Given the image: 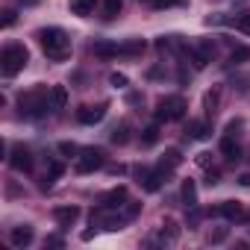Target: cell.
Instances as JSON below:
<instances>
[{
	"instance_id": "d590c367",
	"label": "cell",
	"mask_w": 250,
	"mask_h": 250,
	"mask_svg": "<svg viewBox=\"0 0 250 250\" xmlns=\"http://www.w3.org/2000/svg\"><path fill=\"white\" fill-rule=\"evenodd\" d=\"M206 183L215 186V183H218V171H209V174H206Z\"/></svg>"
},
{
	"instance_id": "f1b7e54d",
	"label": "cell",
	"mask_w": 250,
	"mask_h": 250,
	"mask_svg": "<svg viewBox=\"0 0 250 250\" xmlns=\"http://www.w3.org/2000/svg\"><path fill=\"white\" fill-rule=\"evenodd\" d=\"M109 83H112L115 88H127V83H130V80L124 77V74H118V71H115V74H109Z\"/></svg>"
},
{
	"instance_id": "ffe728a7",
	"label": "cell",
	"mask_w": 250,
	"mask_h": 250,
	"mask_svg": "<svg viewBox=\"0 0 250 250\" xmlns=\"http://www.w3.org/2000/svg\"><path fill=\"white\" fill-rule=\"evenodd\" d=\"M109 139H112V145H127V142H130V124H127V121H121L118 127L112 130Z\"/></svg>"
},
{
	"instance_id": "7c38bea8",
	"label": "cell",
	"mask_w": 250,
	"mask_h": 250,
	"mask_svg": "<svg viewBox=\"0 0 250 250\" xmlns=\"http://www.w3.org/2000/svg\"><path fill=\"white\" fill-rule=\"evenodd\" d=\"M53 218H56V224H59L62 229H68V227L77 224L80 209H77V206H59V209H53Z\"/></svg>"
},
{
	"instance_id": "83f0119b",
	"label": "cell",
	"mask_w": 250,
	"mask_h": 250,
	"mask_svg": "<svg viewBox=\"0 0 250 250\" xmlns=\"http://www.w3.org/2000/svg\"><path fill=\"white\" fill-rule=\"evenodd\" d=\"M59 153H62V156H77L80 147H77L74 142H59Z\"/></svg>"
},
{
	"instance_id": "2e32d148",
	"label": "cell",
	"mask_w": 250,
	"mask_h": 250,
	"mask_svg": "<svg viewBox=\"0 0 250 250\" xmlns=\"http://www.w3.org/2000/svg\"><path fill=\"white\" fill-rule=\"evenodd\" d=\"M65 103H68V91H65V85H53V88H50V112L65 109Z\"/></svg>"
},
{
	"instance_id": "7402d4cb",
	"label": "cell",
	"mask_w": 250,
	"mask_h": 250,
	"mask_svg": "<svg viewBox=\"0 0 250 250\" xmlns=\"http://www.w3.org/2000/svg\"><path fill=\"white\" fill-rule=\"evenodd\" d=\"M218 100H221V91H218V88H212V91H206V94H203V106H206V112H209V115H215V112H218Z\"/></svg>"
},
{
	"instance_id": "52a82bcc",
	"label": "cell",
	"mask_w": 250,
	"mask_h": 250,
	"mask_svg": "<svg viewBox=\"0 0 250 250\" xmlns=\"http://www.w3.org/2000/svg\"><path fill=\"white\" fill-rule=\"evenodd\" d=\"M188 53V59H191V65L200 71V68H206L209 62H212V56H215V47H212V42H200V44H194V47H188L186 50Z\"/></svg>"
},
{
	"instance_id": "74e56055",
	"label": "cell",
	"mask_w": 250,
	"mask_h": 250,
	"mask_svg": "<svg viewBox=\"0 0 250 250\" xmlns=\"http://www.w3.org/2000/svg\"><path fill=\"white\" fill-rule=\"evenodd\" d=\"M47 244H53V247H59V244H62V238H59V235H50V238H47Z\"/></svg>"
},
{
	"instance_id": "8fae6325",
	"label": "cell",
	"mask_w": 250,
	"mask_h": 250,
	"mask_svg": "<svg viewBox=\"0 0 250 250\" xmlns=\"http://www.w3.org/2000/svg\"><path fill=\"white\" fill-rule=\"evenodd\" d=\"M186 136L194 139V142H206V139L212 136V124H209V121H188Z\"/></svg>"
},
{
	"instance_id": "484cf974",
	"label": "cell",
	"mask_w": 250,
	"mask_h": 250,
	"mask_svg": "<svg viewBox=\"0 0 250 250\" xmlns=\"http://www.w3.org/2000/svg\"><path fill=\"white\" fill-rule=\"evenodd\" d=\"M156 142H159V127H147L145 136H142V145H145V147H153Z\"/></svg>"
},
{
	"instance_id": "4316f807",
	"label": "cell",
	"mask_w": 250,
	"mask_h": 250,
	"mask_svg": "<svg viewBox=\"0 0 250 250\" xmlns=\"http://www.w3.org/2000/svg\"><path fill=\"white\" fill-rule=\"evenodd\" d=\"M227 232H229L227 227H218V229H212V232L206 235V241H209V244H221V241L227 238Z\"/></svg>"
},
{
	"instance_id": "3957f363",
	"label": "cell",
	"mask_w": 250,
	"mask_h": 250,
	"mask_svg": "<svg viewBox=\"0 0 250 250\" xmlns=\"http://www.w3.org/2000/svg\"><path fill=\"white\" fill-rule=\"evenodd\" d=\"M18 106H21L24 118H42L44 112H50V94L47 91H27V94H21Z\"/></svg>"
},
{
	"instance_id": "30bf717a",
	"label": "cell",
	"mask_w": 250,
	"mask_h": 250,
	"mask_svg": "<svg viewBox=\"0 0 250 250\" xmlns=\"http://www.w3.org/2000/svg\"><path fill=\"white\" fill-rule=\"evenodd\" d=\"M124 203H130L127 200V188H124V186H115V188H109L100 197V206H109V209H121Z\"/></svg>"
},
{
	"instance_id": "d6a6232c",
	"label": "cell",
	"mask_w": 250,
	"mask_h": 250,
	"mask_svg": "<svg viewBox=\"0 0 250 250\" xmlns=\"http://www.w3.org/2000/svg\"><path fill=\"white\" fill-rule=\"evenodd\" d=\"M147 3H150L153 9H165V6H174L177 0H147Z\"/></svg>"
},
{
	"instance_id": "f35d334b",
	"label": "cell",
	"mask_w": 250,
	"mask_h": 250,
	"mask_svg": "<svg viewBox=\"0 0 250 250\" xmlns=\"http://www.w3.org/2000/svg\"><path fill=\"white\" fill-rule=\"evenodd\" d=\"M177 3H186V0H177Z\"/></svg>"
},
{
	"instance_id": "f546056e",
	"label": "cell",
	"mask_w": 250,
	"mask_h": 250,
	"mask_svg": "<svg viewBox=\"0 0 250 250\" xmlns=\"http://www.w3.org/2000/svg\"><path fill=\"white\" fill-rule=\"evenodd\" d=\"M62 171H65V168H62L59 162H50V165H47V180H59Z\"/></svg>"
},
{
	"instance_id": "836d02e7",
	"label": "cell",
	"mask_w": 250,
	"mask_h": 250,
	"mask_svg": "<svg viewBox=\"0 0 250 250\" xmlns=\"http://www.w3.org/2000/svg\"><path fill=\"white\" fill-rule=\"evenodd\" d=\"M12 24H15V12L6 9V12H3V27H12Z\"/></svg>"
},
{
	"instance_id": "5b68a950",
	"label": "cell",
	"mask_w": 250,
	"mask_h": 250,
	"mask_svg": "<svg viewBox=\"0 0 250 250\" xmlns=\"http://www.w3.org/2000/svg\"><path fill=\"white\" fill-rule=\"evenodd\" d=\"M103 150H97V147H88V150H80V156H77V171L80 174H91V171H97V168H103Z\"/></svg>"
},
{
	"instance_id": "e0dca14e",
	"label": "cell",
	"mask_w": 250,
	"mask_h": 250,
	"mask_svg": "<svg viewBox=\"0 0 250 250\" xmlns=\"http://www.w3.org/2000/svg\"><path fill=\"white\" fill-rule=\"evenodd\" d=\"M94 3H97V0H71L68 9H71V15L85 18V15H91V12H94Z\"/></svg>"
},
{
	"instance_id": "8d00e7d4",
	"label": "cell",
	"mask_w": 250,
	"mask_h": 250,
	"mask_svg": "<svg viewBox=\"0 0 250 250\" xmlns=\"http://www.w3.org/2000/svg\"><path fill=\"white\" fill-rule=\"evenodd\" d=\"M238 183H241L244 188H250V174H241V177H238Z\"/></svg>"
},
{
	"instance_id": "9c48e42d",
	"label": "cell",
	"mask_w": 250,
	"mask_h": 250,
	"mask_svg": "<svg viewBox=\"0 0 250 250\" xmlns=\"http://www.w3.org/2000/svg\"><path fill=\"white\" fill-rule=\"evenodd\" d=\"M106 103H97V106H83V109H77V121L80 124H97V121H103L106 118Z\"/></svg>"
},
{
	"instance_id": "7a4b0ae2",
	"label": "cell",
	"mask_w": 250,
	"mask_h": 250,
	"mask_svg": "<svg viewBox=\"0 0 250 250\" xmlns=\"http://www.w3.org/2000/svg\"><path fill=\"white\" fill-rule=\"evenodd\" d=\"M27 62H30V53H27V47L18 44V42L6 44L3 53H0V71H3V77H18V74L27 68Z\"/></svg>"
},
{
	"instance_id": "277c9868",
	"label": "cell",
	"mask_w": 250,
	"mask_h": 250,
	"mask_svg": "<svg viewBox=\"0 0 250 250\" xmlns=\"http://www.w3.org/2000/svg\"><path fill=\"white\" fill-rule=\"evenodd\" d=\"M186 100L180 97V94H168V97H162L159 100V106H156V118L159 121H183L186 118Z\"/></svg>"
},
{
	"instance_id": "44dd1931",
	"label": "cell",
	"mask_w": 250,
	"mask_h": 250,
	"mask_svg": "<svg viewBox=\"0 0 250 250\" xmlns=\"http://www.w3.org/2000/svg\"><path fill=\"white\" fill-rule=\"evenodd\" d=\"M183 203H186L188 209L197 206V186H194V180H186V183H183Z\"/></svg>"
},
{
	"instance_id": "cb8c5ba5",
	"label": "cell",
	"mask_w": 250,
	"mask_h": 250,
	"mask_svg": "<svg viewBox=\"0 0 250 250\" xmlns=\"http://www.w3.org/2000/svg\"><path fill=\"white\" fill-rule=\"evenodd\" d=\"M121 53L124 56H139V53H145V42L142 39H133V42H127V44L121 47Z\"/></svg>"
},
{
	"instance_id": "d6986e66",
	"label": "cell",
	"mask_w": 250,
	"mask_h": 250,
	"mask_svg": "<svg viewBox=\"0 0 250 250\" xmlns=\"http://www.w3.org/2000/svg\"><path fill=\"white\" fill-rule=\"evenodd\" d=\"M9 238H12V244H15V247H27V244L33 241V227H15Z\"/></svg>"
},
{
	"instance_id": "6da1fadb",
	"label": "cell",
	"mask_w": 250,
	"mask_h": 250,
	"mask_svg": "<svg viewBox=\"0 0 250 250\" xmlns=\"http://www.w3.org/2000/svg\"><path fill=\"white\" fill-rule=\"evenodd\" d=\"M36 39H39L44 56L53 59V62H62V59L71 53V39H68V33L59 30V27H44V30L36 33Z\"/></svg>"
},
{
	"instance_id": "8992f818",
	"label": "cell",
	"mask_w": 250,
	"mask_h": 250,
	"mask_svg": "<svg viewBox=\"0 0 250 250\" xmlns=\"http://www.w3.org/2000/svg\"><path fill=\"white\" fill-rule=\"evenodd\" d=\"M136 177H139L142 188H145V191H150V194H153V191H159V188H162V183L168 180L159 168H136Z\"/></svg>"
},
{
	"instance_id": "1f68e13d",
	"label": "cell",
	"mask_w": 250,
	"mask_h": 250,
	"mask_svg": "<svg viewBox=\"0 0 250 250\" xmlns=\"http://www.w3.org/2000/svg\"><path fill=\"white\" fill-rule=\"evenodd\" d=\"M235 27H238L241 33H247V36H250V12H244V15L238 18V24H235Z\"/></svg>"
},
{
	"instance_id": "5bb4252c",
	"label": "cell",
	"mask_w": 250,
	"mask_h": 250,
	"mask_svg": "<svg viewBox=\"0 0 250 250\" xmlns=\"http://www.w3.org/2000/svg\"><path fill=\"white\" fill-rule=\"evenodd\" d=\"M180 162H183V153H180L177 147H171V150H165V159L159 162V171H162V174L168 177V174H171V171H174V168H177Z\"/></svg>"
},
{
	"instance_id": "ba28073f",
	"label": "cell",
	"mask_w": 250,
	"mask_h": 250,
	"mask_svg": "<svg viewBox=\"0 0 250 250\" xmlns=\"http://www.w3.org/2000/svg\"><path fill=\"white\" fill-rule=\"evenodd\" d=\"M9 165L15 168V171H33V153L24 147V145H18V147H12V156H9Z\"/></svg>"
},
{
	"instance_id": "4dcf8cb0",
	"label": "cell",
	"mask_w": 250,
	"mask_h": 250,
	"mask_svg": "<svg viewBox=\"0 0 250 250\" xmlns=\"http://www.w3.org/2000/svg\"><path fill=\"white\" fill-rule=\"evenodd\" d=\"M247 56H250V50H247V47H238V50L229 53V62H241V59H247Z\"/></svg>"
},
{
	"instance_id": "ac0fdd59",
	"label": "cell",
	"mask_w": 250,
	"mask_h": 250,
	"mask_svg": "<svg viewBox=\"0 0 250 250\" xmlns=\"http://www.w3.org/2000/svg\"><path fill=\"white\" fill-rule=\"evenodd\" d=\"M221 153H224L229 162H238V159H241V147L232 142V136H224V142H221Z\"/></svg>"
},
{
	"instance_id": "e575fe53",
	"label": "cell",
	"mask_w": 250,
	"mask_h": 250,
	"mask_svg": "<svg viewBox=\"0 0 250 250\" xmlns=\"http://www.w3.org/2000/svg\"><path fill=\"white\" fill-rule=\"evenodd\" d=\"M209 156H212V153H197V162L206 168V165H209Z\"/></svg>"
},
{
	"instance_id": "4fadbf2b",
	"label": "cell",
	"mask_w": 250,
	"mask_h": 250,
	"mask_svg": "<svg viewBox=\"0 0 250 250\" xmlns=\"http://www.w3.org/2000/svg\"><path fill=\"white\" fill-rule=\"evenodd\" d=\"M212 215H221V218H227V221H238V218H244V209H241V203H235V200H224L218 209H212Z\"/></svg>"
},
{
	"instance_id": "9a60e30c",
	"label": "cell",
	"mask_w": 250,
	"mask_h": 250,
	"mask_svg": "<svg viewBox=\"0 0 250 250\" xmlns=\"http://www.w3.org/2000/svg\"><path fill=\"white\" fill-rule=\"evenodd\" d=\"M91 53H94V56H100V59H109V56H118V53H121V47H118V44H112V42H94V44H91Z\"/></svg>"
},
{
	"instance_id": "603a6c76",
	"label": "cell",
	"mask_w": 250,
	"mask_h": 250,
	"mask_svg": "<svg viewBox=\"0 0 250 250\" xmlns=\"http://www.w3.org/2000/svg\"><path fill=\"white\" fill-rule=\"evenodd\" d=\"M121 6H124V0H106V3H103V18H118L121 15Z\"/></svg>"
},
{
	"instance_id": "d4e9b609",
	"label": "cell",
	"mask_w": 250,
	"mask_h": 250,
	"mask_svg": "<svg viewBox=\"0 0 250 250\" xmlns=\"http://www.w3.org/2000/svg\"><path fill=\"white\" fill-rule=\"evenodd\" d=\"M177 235H180V229H177V224H174V221H165V224H162V241H168V244H174V241H177Z\"/></svg>"
}]
</instances>
